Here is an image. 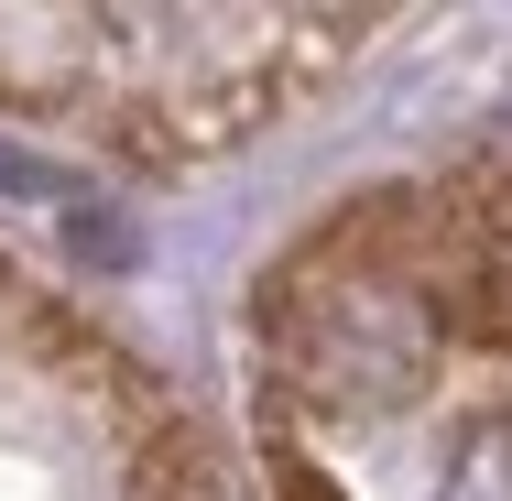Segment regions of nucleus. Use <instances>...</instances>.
<instances>
[{
	"label": "nucleus",
	"mask_w": 512,
	"mask_h": 501,
	"mask_svg": "<svg viewBox=\"0 0 512 501\" xmlns=\"http://www.w3.org/2000/svg\"><path fill=\"white\" fill-rule=\"evenodd\" d=\"M284 338H295V382L316 403H393L425 382V360H436V316L393 284V273H338V284H316L306 316H284Z\"/></svg>",
	"instance_id": "1"
},
{
	"label": "nucleus",
	"mask_w": 512,
	"mask_h": 501,
	"mask_svg": "<svg viewBox=\"0 0 512 501\" xmlns=\"http://www.w3.org/2000/svg\"><path fill=\"white\" fill-rule=\"evenodd\" d=\"M436 501H512V425H480V436L447 458V491Z\"/></svg>",
	"instance_id": "2"
}]
</instances>
